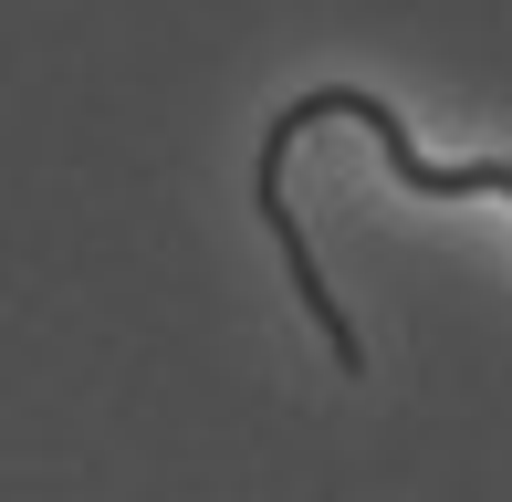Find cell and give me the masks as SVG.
Wrapping results in <instances>:
<instances>
[{"instance_id":"1","label":"cell","mask_w":512,"mask_h":502,"mask_svg":"<svg viewBox=\"0 0 512 502\" xmlns=\"http://www.w3.org/2000/svg\"><path fill=\"white\" fill-rule=\"evenodd\" d=\"M324 116L366 126V136L387 147V168H398V189H418V199H512V157H429V147L408 136V116H398L387 95H366V84H314L304 105H283V116H272V136H262V168H251V199H262V231L283 241V272H293V293H304V314L324 325L335 367L356 377V367H366V346H356V325H345V304L324 293L314 241H304V220H293V199H283V157H293V136H304V126H324Z\"/></svg>"}]
</instances>
